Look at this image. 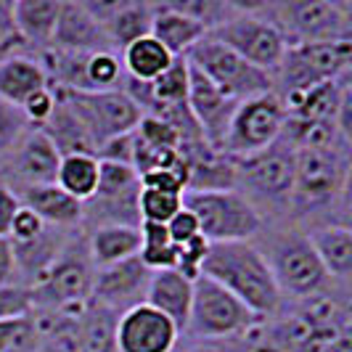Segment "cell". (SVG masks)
<instances>
[{"instance_id": "5bb4252c", "label": "cell", "mask_w": 352, "mask_h": 352, "mask_svg": "<svg viewBox=\"0 0 352 352\" xmlns=\"http://www.w3.org/2000/svg\"><path fill=\"white\" fill-rule=\"evenodd\" d=\"M233 162V159H230ZM236 167V186L244 183L252 196L281 204L292 201L294 191V146L281 135V141L273 143L260 154L233 162Z\"/></svg>"}, {"instance_id": "6da1fadb", "label": "cell", "mask_w": 352, "mask_h": 352, "mask_svg": "<svg viewBox=\"0 0 352 352\" xmlns=\"http://www.w3.org/2000/svg\"><path fill=\"white\" fill-rule=\"evenodd\" d=\"M199 276L223 286L260 320H267L281 310L283 297L270 273V265L263 249L254 247L252 241L207 244Z\"/></svg>"}, {"instance_id": "9a60e30c", "label": "cell", "mask_w": 352, "mask_h": 352, "mask_svg": "<svg viewBox=\"0 0 352 352\" xmlns=\"http://www.w3.org/2000/svg\"><path fill=\"white\" fill-rule=\"evenodd\" d=\"M151 273L154 270H148L141 263V257H130V260H122L117 265L96 267L90 302L114 313V316H122V313L146 302Z\"/></svg>"}, {"instance_id": "f35d334b", "label": "cell", "mask_w": 352, "mask_h": 352, "mask_svg": "<svg viewBox=\"0 0 352 352\" xmlns=\"http://www.w3.org/2000/svg\"><path fill=\"white\" fill-rule=\"evenodd\" d=\"M164 228H167L170 241H173L177 249L186 247V244H191L194 239H199V236H201V233H199V223H196V217L186 210V207L177 212L175 217H173V220H170Z\"/></svg>"}, {"instance_id": "836d02e7", "label": "cell", "mask_w": 352, "mask_h": 352, "mask_svg": "<svg viewBox=\"0 0 352 352\" xmlns=\"http://www.w3.org/2000/svg\"><path fill=\"white\" fill-rule=\"evenodd\" d=\"M0 352H40L35 316L0 320Z\"/></svg>"}, {"instance_id": "7bdbcfd3", "label": "cell", "mask_w": 352, "mask_h": 352, "mask_svg": "<svg viewBox=\"0 0 352 352\" xmlns=\"http://www.w3.org/2000/svg\"><path fill=\"white\" fill-rule=\"evenodd\" d=\"M180 352H223L217 344H207V342H188Z\"/></svg>"}, {"instance_id": "e0dca14e", "label": "cell", "mask_w": 352, "mask_h": 352, "mask_svg": "<svg viewBox=\"0 0 352 352\" xmlns=\"http://www.w3.org/2000/svg\"><path fill=\"white\" fill-rule=\"evenodd\" d=\"M236 109H239V101L223 96L207 77H201L191 67V77H188V111H191V117H194L204 143L210 146L214 154L223 151V143H226V135H228L230 120H233Z\"/></svg>"}, {"instance_id": "2e32d148", "label": "cell", "mask_w": 352, "mask_h": 352, "mask_svg": "<svg viewBox=\"0 0 352 352\" xmlns=\"http://www.w3.org/2000/svg\"><path fill=\"white\" fill-rule=\"evenodd\" d=\"M114 342L117 352H175L180 331L170 318L143 302L117 316Z\"/></svg>"}, {"instance_id": "7a4b0ae2", "label": "cell", "mask_w": 352, "mask_h": 352, "mask_svg": "<svg viewBox=\"0 0 352 352\" xmlns=\"http://www.w3.org/2000/svg\"><path fill=\"white\" fill-rule=\"evenodd\" d=\"M267 19L286 45H320V43H352V6L339 0H289L252 6Z\"/></svg>"}, {"instance_id": "d590c367", "label": "cell", "mask_w": 352, "mask_h": 352, "mask_svg": "<svg viewBox=\"0 0 352 352\" xmlns=\"http://www.w3.org/2000/svg\"><path fill=\"white\" fill-rule=\"evenodd\" d=\"M27 130H30V122L24 120L21 109L0 98V154L3 151H11L21 141V135Z\"/></svg>"}, {"instance_id": "3957f363", "label": "cell", "mask_w": 352, "mask_h": 352, "mask_svg": "<svg viewBox=\"0 0 352 352\" xmlns=\"http://www.w3.org/2000/svg\"><path fill=\"white\" fill-rule=\"evenodd\" d=\"M93 276H96V267L90 263L85 239L80 241L69 239L51 267L45 270V276L30 286L35 310L82 316L93 294Z\"/></svg>"}, {"instance_id": "4dcf8cb0", "label": "cell", "mask_w": 352, "mask_h": 352, "mask_svg": "<svg viewBox=\"0 0 352 352\" xmlns=\"http://www.w3.org/2000/svg\"><path fill=\"white\" fill-rule=\"evenodd\" d=\"M141 263L148 270H177V257L180 252L170 241L167 228L164 226H154V223H141V252H138Z\"/></svg>"}, {"instance_id": "5b68a950", "label": "cell", "mask_w": 352, "mask_h": 352, "mask_svg": "<svg viewBox=\"0 0 352 352\" xmlns=\"http://www.w3.org/2000/svg\"><path fill=\"white\" fill-rule=\"evenodd\" d=\"M260 323L263 320L223 286L204 276L194 278V300L183 336H188L191 342L214 344L220 339H239L252 334Z\"/></svg>"}, {"instance_id": "f6af8a7d", "label": "cell", "mask_w": 352, "mask_h": 352, "mask_svg": "<svg viewBox=\"0 0 352 352\" xmlns=\"http://www.w3.org/2000/svg\"><path fill=\"white\" fill-rule=\"evenodd\" d=\"M329 352H331V350H329Z\"/></svg>"}, {"instance_id": "b9f144b4", "label": "cell", "mask_w": 352, "mask_h": 352, "mask_svg": "<svg viewBox=\"0 0 352 352\" xmlns=\"http://www.w3.org/2000/svg\"><path fill=\"white\" fill-rule=\"evenodd\" d=\"M0 40L3 43L19 40L16 30H14V3L11 0H0Z\"/></svg>"}, {"instance_id": "52a82bcc", "label": "cell", "mask_w": 352, "mask_h": 352, "mask_svg": "<svg viewBox=\"0 0 352 352\" xmlns=\"http://www.w3.org/2000/svg\"><path fill=\"white\" fill-rule=\"evenodd\" d=\"M186 61L194 67L201 77H207L214 88L233 101H249L257 96L276 93V82L267 72L252 67L247 58L226 48L220 40L204 35L194 48L188 51Z\"/></svg>"}, {"instance_id": "8fae6325", "label": "cell", "mask_w": 352, "mask_h": 352, "mask_svg": "<svg viewBox=\"0 0 352 352\" xmlns=\"http://www.w3.org/2000/svg\"><path fill=\"white\" fill-rule=\"evenodd\" d=\"M265 260L270 265L281 297L305 302L316 294H323L331 283L305 233H286L273 244L270 254H265Z\"/></svg>"}, {"instance_id": "60d3db41", "label": "cell", "mask_w": 352, "mask_h": 352, "mask_svg": "<svg viewBox=\"0 0 352 352\" xmlns=\"http://www.w3.org/2000/svg\"><path fill=\"white\" fill-rule=\"evenodd\" d=\"M16 283V263H14V249L8 239H0V286Z\"/></svg>"}, {"instance_id": "1f68e13d", "label": "cell", "mask_w": 352, "mask_h": 352, "mask_svg": "<svg viewBox=\"0 0 352 352\" xmlns=\"http://www.w3.org/2000/svg\"><path fill=\"white\" fill-rule=\"evenodd\" d=\"M127 74L122 69L120 53L98 51L85 58V85L88 90H122Z\"/></svg>"}, {"instance_id": "ee69618b", "label": "cell", "mask_w": 352, "mask_h": 352, "mask_svg": "<svg viewBox=\"0 0 352 352\" xmlns=\"http://www.w3.org/2000/svg\"><path fill=\"white\" fill-rule=\"evenodd\" d=\"M8 53H11V45H0V58L8 56Z\"/></svg>"}, {"instance_id": "30bf717a", "label": "cell", "mask_w": 352, "mask_h": 352, "mask_svg": "<svg viewBox=\"0 0 352 352\" xmlns=\"http://www.w3.org/2000/svg\"><path fill=\"white\" fill-rule=\"evenodd\" d=\"M207 35L220 40L226 48L239 53L241 58H247L252 67L267 72L270 77L281 67L283 53L289 48L281 32L267 19H263L257 11H252V6H239V3H236L233 14Z\"/></svg>"}, {"instance_id": "e575fe53", "label": "cell", "mask_w": 352, "mask_h": 352, "mask_svg": "<svg viewBox=\"0 0 352 352\" xmlns=\"http://www.w3.org/2000/svg\"><path fill=\"white\" fill-rule=\"evenodd\" d=\"M35 313V300L32 289L24 283H6L0 286V320L8 318H24Z\"/></svg>"}, {"instance_id": "d6986e66", "label": "cell", "mask_w": 352, "mask_h": 352, "mask_svg": "<svg viewBox=\"0 0 352 352\" xmlns=\"http://www.w3.org/2000/svg\"><path fill=\"white\" fill-rule=\"evenodd\" d=\"M88 11L101 21L111 48L120 53L138 37L151 32L154 3H85Z\"/></svg>"}, {"instance_id": "44dd1931", "label": "cell", "mask_w": 352, "mask_h": 352, "mask_svg": "<svg viewBox=\"0 0 352 352\" xmlns=\"http://www.w3.org/2000/svg\"><path fill=\"white\" fill-rule=\"evenodd\" d=\"M191 300H194V281L188 276H183L175 267H170V270H154L151 273L146 305H151L162 316L170 318L175 323V329L180 331V336H183L186 323H188Z\"/></svg>"}, {"instance_id": "d4e9b609", "label": "cell", "mask_w": 352, "mask_h": 352, "mask_svg": "<svg viewBox=\"0 0 352 352\" xmlns=\"http://www.w3.org/2000/svg\"><path fill=\"white\" fill-rule=\"evenodd\" d=\"M61 0H14V30L19 43L48 48L58 21Z\"/></svg>"}, {"instance_id": "8992f818", "label": "cell", "mask_w": 352, "mask_h": 352, "mask_svg": "<svg viewBox=\"0 0 352 352\" xmlns=\"http://www.w3.org/2000/svg\"><path fill=\"white\" fill-rule=\"evenodd\" d=\"M53 93L77 117V122L85 127V133L90 135L96 151H98L101 143L133 133L138 127V122L143 120L141 106L124 93V88L122 90L53 88Z\"/></svg>"}, {"instance_id": "7402d4cb", "label": "cell", "mask_w": 352, "mask_h": 352, "mask_svg": "<svg viewBox=\"0 0 352 352\" xmlns=\"http://www.w3.org/2000/svg\"><path fill=\"white\" fill-rule=\"evenodd\" d=\"M21 207L35 212L37 217L51 228H74L82 226V201L61 191L56 183L51 186H24V194L19 196Z\"/></svg>"}, {"instance_id": "7c38bea8", "label": "cell", "mask_w": 352, "mask_h": 352, "mask_svg": "<svg viewBox=\"0 0 352 352\" xmlns=\"http://www.w3.org/2000/svg\"><path fill=\"white\" fill-rule=\"evenodd\" d=\"M283 124H286V109L276 93L241 101L230 120L228 135H226L220 154L233 162L254 157L281 141Z\"/></svg>"}, {"instance_id": "9c48e42d", "label": "cell", "mask_w": 352, "mask_h": 352, "mask_svg": "<svg viewBox=\"0 0 352 352\" xmlns=\"http://www.w3.org/2000/svg\"><path fill=\"white\" fill-rule=\"evenodd\" d=\"M98 188L82 204V223L93 228L104 226H133L141 228L138 194L141 177L130 164L98 162Z\"/></svg>"}, {"instance_id": "484cf974", "label": "cell", "mask_w": 352, "mask_h": 352, "mask_svg": "<svg viewBox=\"0 0 352 352\" xmlns=\"http://www.w3.org/2000/svg\"><path fill=\"white\" fill-rule=\"evenodd\" d=\"M88 254L93 267H106L117 265L130 257H138L141 252V228L133 226H104L93 228L85 236Z\"/></svg>"}, {"instance_id": "603a6c76", "label": "cell", "mask_w": 352, "mask_h": 352, "mask_svg": "<svg viewBox=\"0 0 352 352\" xmlns=\"http://www.w3.org/2000/svg\"><path fill=\"white\" fill-rule=\"evenodd\" d=\"M148 35L157 40L173 58H186L207 30L194 21L191 16L180 14L170 3H154V19H151V32Z\"/></svg>"}, {"instance_id": "74e56055", "label": "cell", "mask_w": 352, "mask_h": 352, "mask_svg": "<svg viewBox=\"0 0 352 352\" xmlns=\"http://www.w3.org/2000/svg\"><path fill=\"white\" fill-rule=\"evenodd\" d=\"M43 230H45V223L37 217L35 212H30L27 207H19L16 217L11 223V230H8V241L11 244H27V241H35Z\"/></svg>"}, {"instance_id": "ffe728a7", "label": "cell", "mask_w": 352, "mask_h": 352, "mask_svg": "<svg viewBox=\"0 0 352 352\" xmlns=\"http://www.w3.org/2000/svg\"><path fill=\"white\" fill-rule=\"evenodd\" d=\"M14 151V170L27 186H51L58 175L61 154L48 141V135L37 127H30L21 141L11 148Z\"/></svg>"}, {"instance_id": "8d00e7d4", "label": "cell", "mask_w": 352, "mask_h": 352, "mask_svg": "<svg viewBox=\"0 0 352 352\" xmlns=\"http://www.w3.org/2000/svg\"><path fill=\"white\" fill-rule=\"evenodd\" d=\"M19 109H21L24 120L30 122V127H43V124L48 122V117L53 114V109H56V93L48 85V88L37 90L35 96H30Z\"/></svg>"}, {"instance_id": "ab89813d", "label": "cell", "mask_w": 352, "mask_h": 352, "mask_svg": "<svg viewBox=\"0 0 352 352\" xmlns=\"http://www.w3.org/2000/svg\"><path fill=\"white\" fill-rule=\"evenodd\" d=\"M19 207H21L19 196L8 186L0 183V239H8V230H11V223L16 217Z\"/></svg>"}, {"instance_id": "277c9868", "label": "cell", "mask_w": 352, "mask_h": 352, "mask_svg": "<svg viewBox=\"0 0 352 352\" xmlns=\"http://www.w3.org/2000/svg\"><path fill=\"white\" fill-rule=\"evenodd\" d=\"M183 207L199 223L207 244L252 241L263 230V214L249 196L233 191H186Z\"/></svg>"}, {"instance_id": "f1b7e54d", "label": "cell", "mask_w": 352, "mask_h": 352, "mask_svg": "<svg viewBox=\"0 0 352 352\" xmlns=\"http://www.w3.org/2000/svg\"><path fill=\"white\" fill-rule=\"evenodd\" d=\"M98 167L101 164L93 154H67L58 164L56 186L85 204L98 188Z\"/></svg>"}, {"instance_id": "ba28073f", "label": "cell", "mask_w": 352, "mask_h": 352, "mask_svg": "<svg viewBox=\"0 0 352 352\" xmlns=\"http://www.w3.org/2000/svg\"><path fill=\"white\" fill-rule=\"evenodd\" d=\"M352 43H320V45H289L273 82L281 85L278 98L313 90L350 74Z\"/></svg>"}, {"instance_id": "d6a6232c", "label": "cell", "mask_w": 352, "mask_h": 352, "mask_svg": "<svg viewBox=\"0 0 352 352\" xmlns=\"http://www.w3.org/2000/svg\"><path fill=\"white\" fill-rule=\"evenodd\" d=\"M183 210V196L159 191V188H143L138 194V212L141 223H154V226H167L177 212Z\"/></svg>"}, {"instance_id": "ac0fdd59", "label": "cell", "mask_w": 352, "mask_h": 352, "mask_svg": "<svg viewBox=\"0 0 352 352\" xmlns=\"http://www.w3.org/2000/svg\"><path fill=\"white\" fill-rule=\"evenodd\" d=\"M48 48L64 53H117L111 48L101 21L90 14L85 3H61L58 21H56L53 40Z\"/></svg>"}, {"instance_id": "4fadbf2b", "label": "cell", "mask_w": 352, "mask_h": 352, "mask_svg": "<svg viewBox=\"0 0 352 352\" xmlns=\"http://www.w3.org/2000/svg\"><path fill=\"white\" fill-rule=\"evenodd\" d=\"M344 148H294V191L292 204L300 210L323 207L347 188Z\"/></svg>"}, {"instance_id": "f546056e", "label": "cell", "mask_w": 352, "mask_h": 352, "mask_svg": "<svg viewBox=\"0 0 352 352\" xmlns=\"http://www.w3.org/2000/svg\"><path fill=\"white\" fill-rule=\"evenodd\" d=\"M117 316L90 302L80 318V352H117Z\"/></svg>"}, {"instance_id": "83f0119b", "label": "cell", "mask_w": 352, "mask_h": 352, "mask_svg": "<svg viewBox=\"0 0 352 352\" xmlns=\"http://www.w3.org/2000/svg\"><path fill=\"white\" fill-rule=\"evenodd\" d=\"M120 61H122V69L127 74V80L151 85L175 58L164 51L154 37L146 35L138 37L135 43H130L127 48H122L120 51Z\"/></svg>"}, {"instance_id": "cb8c5ba5", "label": "cell", "mask_w": 352, "mask_h": 352, "mask_svg": "<svg viewBox=\"0 0 352 352\" xmlns=\"http://www.w3.org/2000/svg\"><path fill=\"white\" fill-rule=\"evenodd\" d=\"M48 88V74L40 58L8 53L0 58V98L14 106H21L37 90Z\"/></svg>"}, {"instance_id": "4316f807", "label": "cell", "mask_w": 352, "mask_h": 352, "mask_svg": "<svg viewBox=\"0 0 352 352\" xmlns=\"http://www.w3.org/2000/svg\"><path fill=\"white\" fill-rule=\"evenodd\" d=\"M318 260L331 281L347 283L352 276V233L347 226H320L307 233Z\"/></svg>"}]
</instances>
